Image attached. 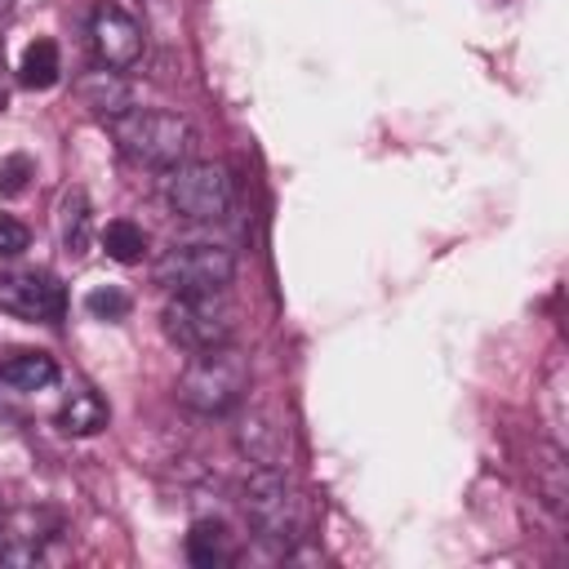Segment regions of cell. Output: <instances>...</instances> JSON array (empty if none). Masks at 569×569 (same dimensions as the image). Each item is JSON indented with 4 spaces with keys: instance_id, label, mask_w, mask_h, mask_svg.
Returning <instances> with one entry per match:
<instances>
[{
    "instance_id": "obj_12",
    "label": "cell",
    "mask_w": 569,
    "mask_h": 569,
    "mask_svg": "<svg viewBox=\"0 0 569 569\" xmlns=\"http://www.w3.org/2000/svg\"><path fill=\"white\" fill-rule=\"evenodd\" d=\"M0 382H9L13 391H44L58 382V365L44 351H18L0 365Z\"/></svg>"
},
{
    "instance_id": "obj_2",
    "label": "cell",
    "mask_w": 569,
    "mask_h": 569,
    "mask_svg": "<svg viewBox=\"0 0 569 569\" xmlns=\"http://www.w3.org/2000/svg\"><path fill=\"white\" fill-rule=\"evenodd\" d=\"M244 391H249V360L231 342L191 351V360L178 373V405H187L191 413H204V418L231 413L244 400Z\"/></svg>"
},
{
    "instance_id": "obj_7",
    "label": "cell",
    "mask_w": 569,
    "mask_h": 569,
    "mask_svg": "<svg viewBox=\"0 0 569 569\" xmlns=\"http://www.w3.org/2000/svg\"><path fill=\"white\" fill-rule=\"evenodd\" d=\"M0 311L36 325H53L67 311V289L49 271H9L0 276Z\"/></svg>"
},
{
    "instance_id": "obj_4",
    "label": "cell",
    "mask_w": 569,
    "mask_h": 569,
    "mask_svg": "<svg viewBox=\"0 0 569 569\" xmlns=\"http://www.w3.org/2000/svg\"><path fill=\"white\" fill-rule=\"evenodd\" d=\"M164 200L187 222H218L231 213L236 182L213 160H182L164 173Z\"/></svg>"
},
{
    "instance_id": "obj_19",
    "label": "cell",
    "mask_w": 569,
    "mask_h": 569,
    "mask_svg": "<svg viewBox=\"0 0 569 569\" xmlns=\"http://www.w3.org/2000/svg\"><path fill=\"white\" fill-rule=\"evenodd\" d=\"M538 485H542L547 502L560 511V507H565V489H569V485H565V462H560V449H547V462H542V480H538Z\"/></svg>"
},
{
    "instance_id": "obj_5",
    "label": "cell",
    "mask_w": 569,
    "mask_h": 569,
    "mask_svg": "<svg viewBox=\"0 0 569 569\" xmlns=\"http://www.w3.org/2000/svg\"><path fill=\"white\" fill-rule=\"evenodd\" d=\"M151 276L164 293H222L236 280V258L222 244H173Z\"/></svg>"
},
{
    "instance_id": "obj_17",
    "label": "cell",
    "mask_w": 569,
    "mask_h": 569,
    "mask_svg": "<svg viewBox=\"0 0 569 569\" xmlns=\"http://www.w3.org/2000/svg\"><path fill=\"white\" fill-rule=\"evenodd\" d=\"M129 293L120 289V284H93L89 293H84V311L93 316V320H124L129 316Z\"/></svg>"
},
{
    "instance_id": "obj_20",
    "label": "cell",
    "mask_w": 569,
    "mask_h": 569,
    "mask_svg": "<svg viewBox=\"0 0 569 569\" xmlns=\"http://www.w3.org/2000/svg\"><path fill=\"white\" fill-rule=\"evenodd\" d=\"M27 244H31V231H27L18 218L0 213V258H13V253H22Z\"/></svg>"
},
{
    "instance_id": "obj_1",
    "label": "cell",
    "mask_w": 569,
    "mask_h": 569,
    "mask_svg": "<svg viewBox=\"0 0 569 569\" xmlns=\"http://www.w3.org/2000/svg\"><path fill=\"white\" fill-rule=\"evenodd\" d=\"M107 124H111V138H116L120 156L133 160V164H142V169H173L196 147L191 124L182 116H173V111L129 107V111L111 116Z\"/></svg>"
},
{
    "instance_id": "obj_8",
    "label": "cell",
    "mask_w": 569,
    "mask_h": 569,
    "mask_svg": "<svg viewBox=\"0 0 569 569\" xmlns=\"http://www.w3.org/2000/svg\"><path fill=\"white\" fill-rule=\"evenodd\" d=\"M89 40H93V53L107 71H129L138 67L142 49H147V36H142V22L120 9V4H98L93 18H89Z\"/></svg>"
},
{
    "instance_id": "obj_6",
    "label": "cell",
    "mask_w": 569,
    "mask_h": 569,
    "mask_svg": "<svg viewBox=\"0 0 569 569\" xmlns=\"http://www.w3.org/2000/svg\"><path fill=\"white\" fill-rule=\"evenodd\" d=\"M160 329L182 351H209L231 342V311L218 293H173L160 311Z\"/></svg>"
},
{
    "instance_id": "obj_18",
    "label": "cell",
    "mask_w": 569,
    "mask_h": 569,
    "mask_svg": "<svg viewBox=\"0 0 569 569\" xmlns=\"http://www.w3.org/2000/svg\"><path fill=\"white\" fill-rule=\"evenodd\" d=\"M31 178H36V164H31V156L13 151V156H4V160H0V196H22Z\"/></svg>"
},
{
    "instance_id": "obj_21",
    "label": "cell",
    "mask_w": 569,
    "mask_h": 569,
    "mask_svg": "<svg viewBox=\"0 0 569 569\" xmlns=\"http://www.w3.org/2000/svg\"><path fill=\"white\" fill-rule=\"evenodd\" d=\"M4 525H9V516H4V502H0V533H4Z\"/></svg>"
},
{
    "instance_id": "obj_11",
    "label": "cell",
    "mask_w": 569,
    "mask_h": 569,
    "mask_svg": "<svg viewBox=\"0 0 569 569\" xmlns=\"http://www.w3.org/2000/svg\"><path fill=\"white\" fill-rule=\"evenodd\" d=\"M89 227H93V218H89V196H84L80 187H67L62 200H58V244H62L71 258H80V253L89 249Z\"/></svg>"
},
{
    "instance_id": "obj_10",
    "label": "cell",
    "mask_w": 569,
    "mask_h": 569,
    "mask_svg": "<svg viewBox=\"0 0 569 569\" xmlns=\"http://www.w3.org/2000/svg\"><path fill=\"white\" fill-rule=\"evenodd\" d=\"M107 400L93 391V387H76V391H67V400H62V409H58V427L67 431V436H93V431H102L107 427Z\"/></svg>"
},
{
    "instance_id": "obj_9",
    "label": "cell",
    "mask_w": 569,
    "mask_h": 569,
    "mask_svg": "<svg viewBox=\"0 0 569 569\" xmlns=\"http://www.w3.org/2000/svg\"><path fill=\"white\" fill-rule=\"evenodd\" d=\"M236 445H240V453H244L253 467H280L284 431H280L267 413H249V418H240V427H236Z\"/></svg>"
},
{
    "instance_id": "obj_14",
    "label": "cell",
    "mask_w": 569,
    "mask_h": 569,
    "mask_svg": "<svg viewBox=\"0 0 569 569\" xmlns=\"http://www.w3.org/2000/svg\"><path fill=\"white\" fill-rule=\"evenodd\" d=\"M58 76H62V58H58V44L53 40H31L27 49H22V58H18V84H27V89H53L58 84Z\"/></svg>"
},
{
    "instance_id": "obj_16",
    "label": "cell",
    "mask_w": 569,
    "mask_h": 569,
    "mask_svg": "<svg viewBox=\"0 0 569 569\" xmlns=\"http://www.w3.org/2000/svg\"><path fill=\"white\" fill-rule=\"evenodd\" d=\"M102 249H107L111 262L133 267V262H142V253H147V231H142L133 218H111V222L102 227Z\"/></svg>"
},
{
    "instance_id": "obj_15",
    "label": "cell",
    "mask_w": 569,
    "mask_h": 569,
    "mask_svg": "<svg viewBox=\"0 0 569 569\" xmlns=\"http://www.w3.org/2000/svg\"><path fill=\"white\" fill-rule=\"evenodd\" d=\"M187 560L200 569H213L222 560H231V542H227V525L218 520H196L187 533Z\"/></svg>"
},
{
    "instance_id": "obj_3",
    "label": "cell",
    "mask_w": 569,
    "mask_h": 569,
    "mask_svg": "<svg viewBox=\"0 0 569 569\" xmlns=\"http://www.w3.org/2000/svg\"><path fill=\"white\" fill-rule=\"evenodd\" d=\"M240 502L258 542L289 551L298 542V493L280 467H253L240 485Z\"/></svg>"
},
{
    "instance_id": "obj_22",
    "label": "cell",
    "mask_w": 569,
    "mask_h": 569,
    "mask_svg": "<svg viewBox=\"0 0 569 569\" xmlns=\"http://www.w3.org/2000/svg\"><path fill=\"white\" fill-rule=\"evenodd\" d=\"M0 107H4V84H0Z\"/></svg>"
},
{
    "instance_id": "obj_13",
    "label": "cell",
    "mask_w": 569,
    "mask_h": 569,
    "mask_svg": "<svg viewBox=\"0 0 569 569\" xmlns=\"http://www.w3.org/2000/svg\"><path fill=\"white\" fill-rule=\"evenodd\" d=\"M80 98H84V107H93V111H98V116H107V120L133 107L129 84L120 80V71H107V67L80 80Z\"/></svg>"
}]
</instances>
